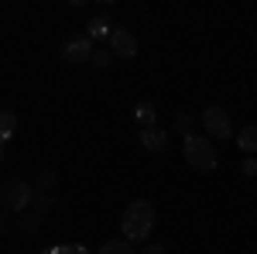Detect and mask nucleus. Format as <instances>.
Listing matches in <instances>:
<instances>
[{"label": "nucleus", "mask_w": 257, "mask_h": 254, "mask_svg": "<svg viewBox=\"0 0 257 254\" xmlns=\"http://www.w3.org/2000/svg\"><path fill=\"white\" fill-rule=\"evenodd\" d=\"M99 254H138V251H134V244H131L127 237H123V240L113 237V240H106V244L99 247Z\"/></svg>", "instance_id": "nucleus-11"}, {"label": "nucleus", "mask_w": 257, "mask_h": 254, "mask_svg": "<svg viewBox=\"0 0 257 254\" xmlns=\"http://www.w3.org/2000/svg\"><path fill=\"white\" fill-rule=\"evenodd\" d=\"M243 176H257V158H247L243 161Z\"/></svg>", "instance_id": "nucleus-20"}, {"label": "nucleus", "mask_w": 257, "mask_h": 254, "mask_svg": "<svg viewBox=\"0 0 257 254\" xmlns=\"http://www.w3.org/2000/svg\"><path fill=\"white\" fill-rule=\"evenodd\" d=\"M120 227H123V237L131 240V244H138V240H148L151 230H155V206L148 203V199H138V203H131L123 216H120Z\"/></svg>", "instance_id": "nucleus-1"}, {"label": "nucleus", "mask_w": 257, "mask_h": 254, "mask_svg": "<svg viewBox=\"0 0 257 254\" xmlns=\"http://www.w3.org/2000/svg\"><path fill=\"white\" fill-rule=\"evenodd\" d=\"M59 254H86L82 244H59Z\"/></svg>", "instance_id": "nucleus-19"}, {"label": "nucleus", "mask_w": 257, "mask_h": 254, "mask_svg": "<svg viewBox=\"0 0 257 254\" xmlns=\"http://www.w3.org/2000/svg\"><path fill=\"white\" fill-rule=\"evenodd\" d=\"M18 227L24 230V234H38V227H41V216L35 213V210H24V213H18Z\"/></svg>", "instance_id": "nucleus-12"}, {"label": "nucleus", "mask_w": 257, "mask_h": 254, "mask_svg": "<svg viewBox=\"0 0 257 254\" xmlns=\"http://www.w3.org/2000/svg\"><path fill=\"white\" fill-rule=\"evenodd\" d=\"M175 124H178V131H182L185 137L192 134V114H178V117H175Z\"/></svg>", "instance_id": "nucleus-17"}, {"label": "nucleus", "mask_w": 257, "mask_h": 254, "mask_svg": "<svg viewBox=\"0 0 257 254\" xmlns=\"http://www.w3.org/2000/svg\"><path fill=\"white\" fill-rule=\"evenodd\" d=\"M93 41L86 38V35H72V38H65V45H62V55H65V62H89L93 59Z\"/></svg>", "instance_id": "nucleus-5"}, {"label": "nucleus", "mask_w": 257, "mask_h": 254, "mask_svg": "<svg viewBox=\"0 0 257 254\" xmlns=\"http://www.w3.org/2000/svg\"><path fill=\"white\" fill-rule=\"evenodd\" d=\"M0 186H4V179H0Z\"/></svg>", "instance_id": "nucleus-23"}, {"label": "nucleus", "mask_w": 257, "mask_h": 254, "mask_svg": "<svg viewBox=\"0 0 257 254\" xmlns=\"http://www.w3.org/2000/svg\"><path fill=\"white\" fill-rule=\"evenodd\" d=\"M31 186L24 182V179H4V186H0V210H7V213H24L28 206H31Z\"/></svg>", "instance_id": "nucleus-2"}, {"label": "nucleus", "mask_w": 257, "mask_h": 254, "mask_svg": "<svg viewBox=\"0 0 257 254\" xmlns=\"http://www.w3.org/2000/svg\"><path fill=\"white\" fill-rule=\"evenodd\" d=\"M14 131H18V117H14V110H0V144L11 141Z\"/></svg>", "instance_id": "nucleus-9"}, {"label": "nucleus", "mask_w": 257, "mask_h": 254, "mask_svg": "<svg viewBox=\"0 0 257 254\" xmlns=\"http://www.w3.org/2000/svg\"><path fill=\"white\" fill-rule=\"evenodd\" d=\"M110 52H113V59H134V55H138V38H134L127 28H113V35H110Z\"/></svg>", "instance_id": "nucleus-6"}, {"label": "nucleus", "mask_w": 257, "mask_h": 254, "mask_svg": "<svg viewBox=\"0 0 257 254\" xmlns=\"http://www.w3.org/2000/svg\"><path fill=\"white\" fill-rule=\"evenodd\" d=\"M14 223H18V220H14V213H7V210H0V237L7 234V230H14Z\"/></svg>", "instance_id": "nucleus-16"}, {"label": "nucleus", "mask_w": 257, "mask_h": 254, "mask_svg": "<svg viewBox=\"0 0 257 254\" xmlns=\"http://www.w3.org/2000/svg\"><path fill=\"white\" fill-rule=\"evenodd\" d=\"M185 161H189L196 172H213V168H216V148L202 134H189L185 137Z\"/></svg>", "instance_id": "nucleus-3"}, {"label": "nucleus", "mask_w": 257, "mask_h": 254, "mask_svg": "<svg viewBox=\"0 0 257 254\" xmlns=\"http://www.w3.org/2000/svg\"><path fill=\"white\" fill-rule=\"evenodd\" d=\"M134 117H138L141 131H144V127H155V117H158V114H155V107H151L148 100H141L138 107H134Z\"/></svg>", "instance_id": "nucleus-10"}, {"label": "nucleus", "mask_w": 257, "mask_h": 254, "mask_svg": "<svg viewBox=\"0 0 257 254\" xmlns=\"http://www.w3.org/2000/svg\"><path fill=\"white\" fill-rule=\"evenodd\" d=\"M141 254H168V251H165V244H148Z\"/></svg>", "instance_id": "nucleus-21"}, {"label": "nucleus", "mask_w": 257, "mask_h": 254, "mask_svg": "<svg viewBox=\"0 0 257 254\" xmlns=\"http://www.w3.org/2000/svg\"><path fill=\"white\" fill-rule=\"evenodd\" d=\"M55 186H59V176L52 168H41L38 172V193H55Z\"/></svg>", "instance_id": "nucleus-15"}, {"label": "nucleus", "mask_w": 257, "mask_h": 254, "mask_svg": "<svg viewBox=\"0 0 257 254\" xmlns=\"http://www.w3.org/2000/svg\"><path fill=\"white\" fill-rule=\"evenodd\" d=\"M41 254H59V244H52V247H45Z\"/></svg>", "instance_id": "nucleus-22"}, {"label": "nucleus", "mask_w": 257, "mask_h": 254, "mask_svg": "<svg viewBox=\"0 0 257 254\" xmlns=\"http://www.w3.org/2000/svg\"><path fill=\"white\" fill-rule=\"evenodd\" d=\"M202 127H206V134L209 137H233V120H230V110H223V107H206L202 110Z\"/></svg>", "instance_id": "nucleus-4"}, {"label": "nucleus", "mask_w": 257, "mask_h": 254, "mask_svg": "<svg viewBox=\"0 0 257 254\" xmlns=\"http://www.w3.org/2000/svg\"><path fill=\"white\" fill-rule=\"evenodd\" d=\"M110 62H113V52H93V65L96 69H106Z\"/></svg>", "instance_id": "nucleus-18"}, {"label": "nucleus", "mask_w": 257, "mask_h": 254, "mask_svg": "<svg viewBox=\"0 0 257 254\" xmlns=\"http://www.w3.org/2000/svg\"><path fill=\"white\" fill-rule=\"evenodd\" d=\"M141 148H144L148 155H161V151L168 148V131H161V127H144V131H141Z\"/></svg>", "instance_id": "nucleus-7"}, {"label": "nucleus", "mask_w": 257, "mask_h": 254, "mask_svg": "<svg viewBox=\"0 0 257 254\" xmlns=\"http://www.w3.org/2000/svg\"><path fill=\"white\" fill-rule=\"evenodd\" d=\"M237 144L243 151H257V124H247L243 131L237 134Z\"/></svg>", "instance_id": "nucleus-13"}, {"label": "nucleus", "mask_w": 257, "mask_h": 254, "mask_svg": "<svg viewBox=\"0 0 257 254\" xmlns=\"http://www.w3.org/2000/svg\"><path fill=\"white\" fill-rule=\"evenodd\" d=\"M52 206H55L52 193H35V196H31V206H28V210H35L38 216H45L48 210H52Z\"/></svg>", "instance_id": "nucleus-14"}, {"label": "nucleus", "mask_w": 257, "mask_h": 254, "mask_svg": "<svg viewBox=\"0 0 257 254\" xmlns=\"http://www.w3.org/2000/svg\"><path fill=\"white\" fill-rule=\"evenodd\" d=\"M113 35V21L106 18V14H96V18L86 24V38L93 41V38H110Z\"/></svg>", "instance_id": "nucleus-8"}]
</instances>
